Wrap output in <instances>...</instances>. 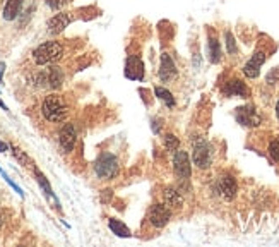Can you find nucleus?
Wrapping results in <instances>:
<instances>
[{
    "mask_svg": "<svg viewBox=\"0 0 279 247\" xmlns=\"http://www.w3.org/2000/svg\"><path fill=\"white\" fill-rule=\"evenodd\" d=\"M41 115L50 124L64 122L69 115V107L65 103L64 96L57 95V93L45 96V100L41 102Z\"/></svg>",
    "mask_w": 279,
    "mask_h": 247,
    "instance_id": "1",
    "label": "nucleus"
},
{
    "mask_svg": "<svg viewBox=\"0 0 279 247\" xmlns=\"http://www.w3.org/2000/svg\"><path fill=\"white\" fill-rule=\"evenodd\" d=\"M65 55V46L64 43L57 40L52 41H43L41 45H38L36 48L31 52V59L36 65H50L59 62L62 57Z\"/></svg>",
    "mask_w": 279,
    "mask_h": 247,
    "instance_id": "2",
    "label": "nucleus"
},
{
    "mask_svg": "<svg viewBox=\"0 0 279 247\" xmlns=\"http://www.w3.org/2000/svg\"><path fill=\"white\" fill-rule=\"evenodd\" d=\"M93 170H94V175L98 177L99 180H113V179H117L118 173H120V160H118V156H117V154H113V153H110V151H103L94 160Z\"/></svg>",
    "mask_w": 279,
    "mask_h": 247,
    "instance_id": "3",
    "label": "nucleus"
},
{
    "mask_svg": "<svg viewBox=\"0 0 279 247\" xmlns=\"http://www.w3.org/2000/svg\"><path fill=\"white\" fill-rule=\"evenodd\" d=\"M212 156H214V151H212V146L209 144L204 137H195L193 139V146H192V161L197 168L200 170H207L212 163Z\"/></svg>",
    "mask_w": 279,
    "mask_h": 247,
    "instance_id": "4",
    "label": "nucleus"
},
{
    "mask_svg": "<svg viewBox=\"0 0 279 247\" xmlns=\"http://www.w3.org/2000/svg\"><path fill=\"white\" fill-rule=\"evenodd\" d=\"M57 141H59V146L64 153H71L76 148V141H77V129L76 125L71 122H65L64 125L59 129V134H57Z\"/></svg>",
    "mask_w": 279,
    "mask_h": 247,
    "instance_id": "5",
    "label": "nucleus"
},
{
    "mask_svg": "<svg viewBox=\"0 0 279 247\" xmlns=\"http://www.w3.org/2000/svg\"><path fill=\"white\" fill-rule=\"evenodd\" d=\"M235 119L240 125L243 127H259L262 122L261 115H259L257 108L254 105H243L235 110Z\"/></svg>",
    "mask_w": 279,
    "mask_h": 247,
    "instance_id": "6",
    "label": "nucleus"
},
{
    "mask_svg": "<svg viewBox=\"0 0 279 247\" xmlns=\"http://www.w3.org/2000/svg\"><path fill=\"white\" fill-rule=\"evenodd\" d=\"M147 220H149L151 227L163 229L172 220V208H168L166 204H153L149 213H147Z\"/></svg>",
    "mask_w": 279,
    "mask_h": 247,
    "instance_id": "7",
    "label": "nucleus"
},
{
    "mask_svg": "<svg viewBox=\"0 0 279 247\" xmlns=\"http://www.w3.org/2000/svg\"><path fill=\"white\" fill-rule=\"evenodd\" d=\"M173 170L178 175V179L182 180H188L192 175V163H190V156H188L187 151L184 149H177L173 153Z\"/></svg>",
    "mask_w": 279,
    "mask_h": 247,
    "instance_id": "8",
    "label": "nucleus"
},
{
    "mask_svg": "<svg viewBox=\"0 0 279 247\" xmlns=\"http://www.w3.org/2000/svg\"><path fill=\"white\" fill-rule=\"evenodd\" d=\"M74 21V15L72 12H59L55 14L53 17L48 19V22H46V31H48L52 36H57V34L64 33L65 28H69V24Z\"/></svg>",
    "mask_w": 279,
    "mask_h": 247,
    "instance_id": "9",
    "label": "nucleus"
},
{
    "mask_svg": "<svg viewBox=\"0 0 279 247\" xmlns=\"http://www.w3.org/2000/svg\"><path fill=\"white\" fill-rule=\"evenodd\" d=\"M267 59L264 50H255L254 55L250 57L249 62L243 65V74H245L249 79H257L261 76V67L264 65V62Z\"/></svg>",
    "mask_w": 279,
    "mask_h": 247,
    "instance_id": "10",
    "label": "nucleus"
},
{
    "mask_svg": "<svg viewBox=\"0 0 279 247\" xmlns=\"http://www.w3.org/2000/svg\"><path fill=\"white\" fill-rule=\"evenodd\" d=\"M158 76L163 83H170L178 76V69L175 60L172 59L170 53H161V60H160V71H158Z\"/></svg>",
    "mask_w": 279,
    "mask_h": 247,
    "instance_id": "11",
    "label": "nucleus"
},
{
    "mask_svg": "<svg viewBox=\"0 0 279 247\" xmlns=\"http://www.w3.org/2000/svg\"><path fill=\"white\" fill-rule=\"evenodd\" d=\"M125 77L132 81H142L144 79V64L139 55H129L125 62Z\"/></svg>",
    "mask_w": 279,
    "mask_h": 247,
    "instance_id": "12",
    "label": "nucleus"
},
{
    "mask_svg": "<svg viewBox=\"0 0 279 247\" xmlns=\"http://www.w3.org/2000/svg\"><path fill=\"white\" fill-rule=\"evenodd\" d=\"M218 191L226 201L233 199L236 196V191H238V185H236L235 177L230 175V173H224V175H221L218 179Z\"/></svg>",
    "mask_w": 279,
    "mask_h": 247,
    "instance_id": "13",
    "label": "nucleus"
},
{
    "mask_svg": "<svg viewBox=\"0 0 279 247\" xmlns=\"http://www.w3.org/2000/svg\"><path fill=\"white\" fill-rule=\"evenodd\" d=\"M223 93L226 96H240V98H249L250 96L249 86H247L242 79H236V77H233V79H230V81L224 83Z\"/></svg>",
    "mask_w": 279,
    "mask_h": 247,
    "instance_id": "14",
    "label": "nucleus"
},
{
    "mask_svg": "<svg viewBox=\"0 0 279 247\" xmlns=\"http://www.w3.org/2000/svg\"><path fill=\"white\" fill-rule=\"evenodd\" d=\"M48 72V88L53 91L60 90L64 86V81H65V74H64V69L59 67L55 64H50V67L46 69Z\"/></svg>",
    "mask_w": 279,
    "mask_h": 247,
    "instance_id": "15",
    "label": "nucleus"
},
{
    "mask_svg": "<svg viewBox=\"0 0 279 247\" xmlns=\"http://www.w3.org/2000/svg\"><path fill=\"white\" fill-rule=\"evenodd\" d=\"M163 199H165V204L168 208H175V210H180L182 206H184V196H182V192L178 191V189H173V187H166L165 192H163Z\"/></svg>",
    "mask_w": 279,
    "mask_h": 247,
    "instance_id": "16",
    "label": "nucleus"
},
{
    "mask_svg": "<svg viewBox=\"0 0 279 247\" xmlns=\"http://www.w3.org/2000/svg\"><path fill=\"white\" fill-rule=\"evenodd\" d=\"M22 5H24V0H7L5 5H3L2 17L5 19V21H14V19H17L22 10Z\"/></svg>",
    "mask_w": 279,
    "mask_h": 247,
    "instance_id": "17",
    "label": "nucleus"
},
{
    "mask_svg": "<svg viewBox=\"0 0 279 247\" xmlns=\"http://www.w3.org/2000/svg\"><path fill=\"white\" fill-rule=\"evenodd\" d=\"M33 172H34V177H36V182L40 184L41 191H43V194H45L48 199H53V201H55V203H57V206L60 208L59 199H57V196L53 194V189H52V185H50L48 179H46V177L43 175V172H41V170L38 168V167H33Z\"/></svg>",
    "mask_w": 279,
    "mask_h": 247,
    "instance_id": "18",
    "label": "nucleus"
},
{
    "mask_svg": "<svg viewBox=\"0 0 279 247\" xmlns=\"http://www.w3.org/2000/svg\"><path fill=\"white\" fill-rule=\"evenodd\" d=\"M207 57L211 64H219L221 59H223V52H221V43L216 36L209 34L207 38Z\"/></svg>",
    "mask_w": 279,
    "mask_h": 247,
    "instance_id": "19",
    "label": "nucleus"
},
{
    "mask_svg": "<svg viewBox=\"0 0 279 247\" xmlns=\"http://www.w3.org/2000/svg\"><path fill=\"white\" fill-rule=\"evenodd\" d=\"M29 81L34 88H38V90H45V88H48V72H46V69L33 72L29 77Z\"/></svg>",
    "mask_w": 279,
    "mask_h": 247,
    "instance_id": "20",
    "label": "nucleus"
},
{
    "mask_svg": "<svg viewBox=\"0 0 279 247\" xmlns=\"http://www.w3.org/2000/svg\"><path fill=\"white\" fill-rule=\"evenodd\" d=\"M108 227H110V230L113 232L115 235H118V237H123V239H129L130 237V230L127 225H123L120 220H115V218H110L108 220Z\"/></svg>",
    "mask_w": 279,
    "mask_h": 247,
    "instance_id": "21",
    "label": "nucleus"
},
{
    "mask_svg": "<svg viewBox=\"0 0 279 247\" xmlns=\"http://www.w3.org/2000/svg\"><path fill=\"white\" fill-rule=\"evenodd\" d=\"M154 95H156V98H160L163 103H165L168 108H173L175 107V98H173V95L170 93L166 88L163 86H154Z\"/></svg>",
    "mask_w": 279,
    "mask_h": 247,
    "instance_id": "22",
    "label": "nucleus"
},
{
    "mask_svg": "<svg viewBox=\"0 0 279 247\" xmlns=\"http://www.w3.org/2000/svg\"><path fill=\"white\" fill-rule=\"evenodd\" d=\"M9 149H10V151H12L14 158L19 161V163L22 165V167H26V168L33 167V161H31V158H29L24 151H22L21 148H17V146H14V144H9Z\"/></svg>",
    "mask_w": 279,
    "mask_h": 247,
    "instance_id": "23",
    "label": "nucleus"
},
{
    "mask_svg": "<svg viewBox=\"0 0 279 247\" xmlns=\"http://www.w3.org/2000/svg\"><path fill=\"white\" fill-rule=\"evenodd\" d=\"M163 142H165V148L168 149V151H172V153H175L177 149L180 148V139H178L175 134H165Z\"/></svg>",
    "mask_w": 279,
    "mask_h": 247,
    "instance_id": "24",
    "label": "nucleus"
},
{
    "mask_svg": "<svg viewBox=\"0 0 279 247\" xmlns=\"http://www.w3.org/2000/svg\"><path fill=\"white\" fill-rule=\"evenodd\" d=\"M224 41H226L228 53H230V55H236V53H238V46H236V40L231 31H226V33H224Z\"/></svg>",
    "mask_w": 279,
    "mask_h": 247,
    "instance_id": "25",
    "label": "nucleus"
},
{
    "mask_svg": "<svg viewBox=\"0 0 279 247\" xmlns=\"http://www.w3.org/2000/svg\"><path fill=\"white\" fill-rule=\"evenodd\" d=\"M267 151H269L271 158H273L274 161H279V136H276L273 141L269 142V148H267Z\"/></svg>",
    "mask_w": 279,
    "mask_h": 247,
    "instance_id": "26",
    "label": "nucleus"
},
{
    "mask_svg": "<svg viewBox=\"0 0 279 247\" xmlns=\"http://www.w3.org/2000/svg\"><path fill=\"white\" fill-rule=\"evenodd\" d=\"M71 2V0H45V3L46 5L50 7L52 10H60V9H64L67 3Z\"/></svg>",
    "mask_w": 279,
    "mask_h": 247,
    "instance_id": "27",
    "label": "nucleus"
},
{
    "mask_svg": "<svg viewBox=\"0 0 279 247\" xmlns=\"http://www.w3.org/2000/svg\"><path fill=\"white\" fill-rule=\"evenodd\" d=\"M0 175H2V177H3V179H5V182H7V184H9V185H10V187H12V189H14V191H15V192H17V194H19V196H21V198H24V192H22V189H21V187H19V185H17V184H14V182H12V179H10V177H9V175H7V173H5V172H3V170H2V168H0Z\"/></svg>",
    "mask_w": 279,
    "mask_h": 247,
    "instance_id": "28",
    "label": "nucleus"
},
{
    "mask_svg": "<svg viewBox=\"0 0 279 247\" xmlns=\"http://www.w3.org/2000/svg\"><path fill=\"white\" fill-rule=\"evenodd\" d=\"M266 81H267V84H271V86H274V84H279V67L273 69V71L267 74Z\"/></svg>",
    "mask_w": 279,
    "mask_h": 247,
    "instance_id": "29",
    "label": "nucleus"
},
{
    "mask_svg": "<svg viewBox=\"0 0 279 247\" xmlns=\"http://www.w3.org/2000/svg\"><path fill=\"white\" fill-rule=\"evenodd\" d=\"M151 127H153L154 134H160L161 132V121H160V119H153V125H151Z\"/></svg>",
    "mask_w": 279,
    "mask_h": 247,
    "instance_id": "30",
    "label": "nucleus"
},
{
    "mask_svg": "<svg viewBox=\"0 0 279 247\" xmlns=\"http://www.w3.org/2000/svg\"><path fill=\"white\" fill-rule=\"evenodd\" d=\"M111 196H113V191H111V189H106V191H101V201H103V203H108Z\"/></svg>",
    "mask_w": 279,
    "mask_h": 247,
    "instance_id": "31",
    "label": "nucleus"
},
{
    "mask_svg": "<svg viewBox=\"0 0 279 247\" xmlns=\"http://www.w3.org/2000/svg\"><path fill=\"white\" fill-rule=\"evenodd\" d=\"M7 149H9V144H7V142H3V141H0V153H5Z\"/></svg>",
    "mask_w": 279,
    "mask_h": 247,
    "instance_id": "32",
    "label": "nucleus"
},
{
    "mask_svg": "<svg viewBox=\"0 0 279 247\" xmlns=\"http://www.w3.org/2000/svg\"><path fill=\"white\" fill-rule=\"evenodd\" d=\"M3 69H5V64H0V84H2V74H3Z\"/></svg>",
    "mask_w": 279,
    "mask_h": 247,
    "instance_id": "33",
    "label": "nucleus"
},
{
    "mask_svg": "<svg viewBox=\"0 0 279 247\" xmlns=\"http://www.w3.org/2000/svg\"><path fill=\"white\" fill-rule=\"evenodd\" d=\"M3 222H5V215H3V213H0V227L3 225Z\"/></svg>",
    "mask_w": 279,
    "mask_h": 247,
    "instance_id": "34",
    "label": "nucleus"
},
{
    "mask_svg": "<svg viewBox=\"0 0 279 247\" xmlns=\"http://www.w3.org/2000/svg\"><path fill=\"white\" fill-rule=\"evenodd\" d=\"M276 117H278V121H279V100H278V103H276Z\"/></svg>",
    "mask_w": 279,
    "mask_h": 247,
    "instance_id": "35",
    "label": "nucleus"
}]
</instances>
